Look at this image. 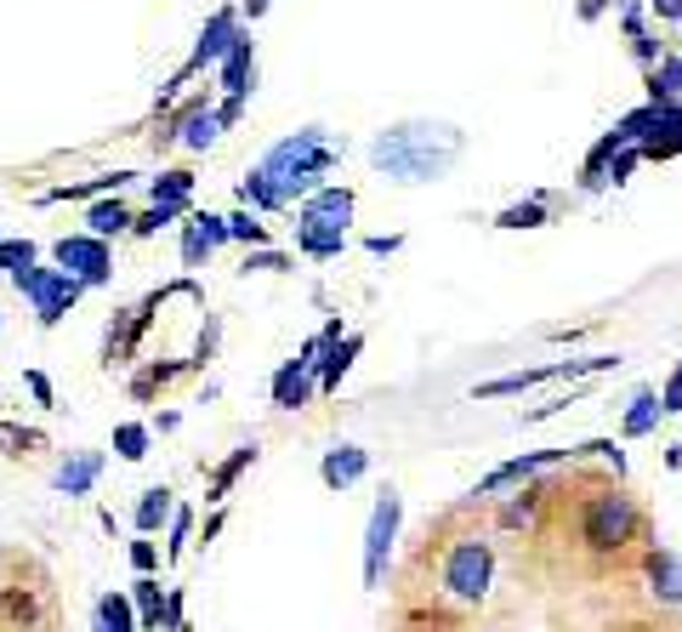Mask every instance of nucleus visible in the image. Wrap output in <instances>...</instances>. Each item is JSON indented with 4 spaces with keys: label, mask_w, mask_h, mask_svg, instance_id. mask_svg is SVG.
<instances>
[{
    "label": "nucleus",
    "mask_w": 682,
    "mask_h": 632,
    "mask_svg": "<svg viewBox=\"0 0 682 632\" xmlns=\"http://www.w3.org/2000/svg\"><path fill=\"white\" fill-rule=\"evenodd\" d=\"M466 138L443 120H404L370 143V165L393 183H438L461 160Z\"/></svg>",
    "instance_id": "f257e3e1"
},
{
    "label": "nucleus",
    "mask_w": 682,
    "mask_h": 632,
    "mask_svg": "<svg viewBox=\"0 0 682 632\" xmlns=\"http://www.w3.org/2000/svg\"><path fill=\"white\" fill-rule=\"evenodd\" d=\"M330 165H336V149L319 138V131H296V138L267 149V160L256 165V177L267 183V194L279 199V206H290L296 194L319 188V177L330 172Z\"/></svg>",
    "instance_id": "f03ea898"
},
{
    "label": "nucleus",
    "mask_w": 682,
    "mask_h": 632,
    "mask_svg": "<svg viewBox=\"0 0 682 632\" xmlns=\"http://www.w3.org/2000/svg\"><path fill=\"white\" fill-rule=\"evenodd\" d=\"M637 524H642V513H637L631 495L626 490H603V495H592V502H586L580 542H586L592 553H620V547L637 542Z\"/></svg>",
    "instance_id": "7ed1b4c3"
},
{
    "label": "nucleus",
    "mask_w": 682,
    "mask_h": 632,
    "mask_svg": "<svg viewBox=\"0 0 682 632\" xmlns=\"http://www.w3.org/2000/svg\"><path fill=\"white\" fill-rule=\"evenodd\" d=\"M495 581V547L484 536H461L443 553V592L461 598V604H484Z\"/></svg>",
    "instance_id": "20e7f679"
},
{
    "label": "nucleus",
    "mask_w": 682,
    "mask_h": 632,
    "mask_svg": "<svg viewBox=\"0 0 682 632\" xmlns=\"http://www.w3.org/2000/svg\"><path fill=\"white\" fill-rule=\"evenodd\" d=\"M620 353H592V359H558V364H529V371H512V377H495V382H477L472 399H506V393H524V388H540V382H558V377H592V371H614Z\"/></svg>",
    "instance_id": "39448f33"
},
{
    "label": "nucleus",
    "mask_w": 682,
    "mask_h": 632,
    "mask_svg": "<svg viewBox=\"0 0 682 632\" xmlns=\"http://www.w3.org/2000/svg\"><path fill=\"white\" fill-rule=\"evenodd\" d=\"M398 524H404L398 490H382V502L370 508V530H364V587H382L387 558H393V542H398Z\"/></svg>",
    "instance_id": "423d86ee"
},
{
    "label": "nucleus",
    "mask_w": 682,
    "mask_h": 632,
    "mask_svg": "<svg viewBox=\"0 0 682 632\" xmlns=\"http://www.w3.org/2000/svg\"><path fill=\"white\" fill-rule=\"evenodd\" d=\"M23 296H29V303H34V314H41V325H57L68 308H75L80 303V291L86 285H75V280H68V274H57V269H29L23 280H12Z\"/></svg>",
    "instance_id": "0eeeda50"
},
{
    "label": "nucleus",
    "mask_w": 682,
    "mask_h": 632,
    "mask_svg": "<svg viewBox=\"0 0 682 632\" xmlns=\"http://www.w3.org/2000/svg\"><path fill=\"white\" fill-rule=\"evenodd\" d=\"M57 274H68L75 285H109L114 280V257L91 235H68V240H57Z\"/></svg>",
    "instance_id": "6e6552de"
},
{
    "label": "nucleus",
    "mask_w": 682,
    "mask_h": 632,
    "mask_svg": "<svg viewBox=\"0 0 682 632\" xmlns=\"http://www.w3.org/2000/svg\"><path fill=\"white\" fill-rule=\"evenodd\" d=\"M239 41V12L233 7H222V12H211V23H205V35H199V46H194V57L183 63V75L177 80H170L160 97H170V91H177L188 75H199V69H211V63H222L228 57V46Z\"/></svg>",
    "instance_id": "1a4fd4ad"
},
{
    "label": "nucleus",
    "mask_w": 682,
    "mask_h": 632,
    "mask_svg": "<svg viewBox=\"0 0 682 632\" xmlns=\"http://www.w3.org/2000/svg\"><path fill=\"white\" fill-rule=\"evenodd\" d=\"M348 222H353V188H314L296 217V228H330V235H348Z\"/></svg>",
    "instance_id": "9d476101"
},
{
    "label": "nucleus",
    "mask_w": 682,
    "mask_h": 632,
    "mask_svg": "<svg viewBox=\"0 0 682 632\" xmlns=\"http://www.w3.org/2000/svg\"><path fill=\"white\" fill-rule=\"evenodd\" d=\"M563 456H574L569 445H552V450H529V456H512V461H501L495 473H484L472 484V495H495V490H506V484H524V479H535L540 468H552V461H563Z\"/></svg>",
    "instance_id": "9b49d317"
},
{
    "label": "nucleus",
    "mask_w": 682,
    "mask_h": 632,
    "mask_svg": "<svg viewBox=\"0 0 682 632\" xmlns=\"http://www.w3.org/2000/svg\"><path fill=\"white\" fill-rule=\"evenodd\" d=\"M217 131H222V120H217V109L211 103H188L177 120H170L165 131H160V143H188V149H211L217 143Z\"/></svg>",
    "instance_id": "f8f14e48"
},
{
    "label": "nucleus",
    "mask_w": 682,
    "mask_h": 632,
    "mask_svg": "<svg viewBox=\"0 0 682 632\" xmlns=\"http://www.w3.org/2000/svg\"><path fill=\"white\" fill-rule=\"evenodd\" d=\"M319 377V364H307V359H285L279 371H273V405L279 411H301L307 399H314V382Z\"/></svg>",
    "instance_id": "ddd939ff"
},
{
    "label": "nucleus",
    "mask_w": 682,
    "mask_h": 632,
    "mask_svg": "<svg viewBox=\"0 0 682 632\" xmlns=\"http://www.w3.org/2000/svg\"><path fill=\"white\" fill-rule=\"evenodd\" d=\"M370 473V450H359V445H336V450H324V461H319V479L330 484V490H348V484H359Z\"/></svg>",
    "instance_id": "4468645a"
},
{
    "label": "nucleus",
    "mask_w": 682,
    "mask_h": 632,
    "mask_svg": "<svg viewBox=\"0 0 682 632\" xmlns=\"http://www.w3.org/2000/svg\"><path fill=\"white\" fill-rule=\"evenodd\" d=\"M642 576H648V587H654L660 604H682V558L676 553L654 547V553L642 558Z\"/></svg>",
    "instance_id": "2eb2a0df"
},
{
    "label": "nucleus",
    "mask_w": 682,
    "mask_h": 632,
    "mask_svg": "<svg viewBox=\"0 0 682 632\" xmlns=\"http://www.w3.org/2000/svg\"><path fill=\"white\" fill-rule=\"evenodd\" d=\"M359 353H364V337H359V330H348L341 342H330V348H324V359H319V377H314V382H319L324 393H336V388H341V377L353 371V359H359Z\"/></svg>",
    "instance_id": "dca6fc26"
},
{
    "label": "nucleus",
    "mask_w": 682,
    "mask_h": 632,
    "mask_svg": "<svg viewBox=\"0 0 682 632\" xmlns=\"http://www.w3.org/2000/svg\"><path fill=\"white\" fill-rule=\"evenodd\" d=\"M97 473H102V450H80V456H68L63 468L52 473V484H57L63 495H91Z\"/></svg>",
    "instance_id": "f3484780"
},
{
    "label": "nucleus",
    "mask_w": 682,
    "mask_h": 632,
    "mask_svg": "<svg viewBox=\"0 0 682 632\" xmlns=\"http://www.w3.org/2000/svg\"><path fill=\"white\" fill-rule=\"evenodd\" d=\"M222 240H228V217L199 211V217H194V228H188V251H183V257H188V269H199V262L211 257Z\"/></svg>",
    "instance_id": "a211bd4d"
},
{
    "label": "nucleus",
    "mask_w": 682,
    "mask_h": 632,
    "mask_svg": "<svg viewBox=\"0 0 682 632\" xmlns=\"http://www.w3.org/2000/svg\"><path fill=\"white\" fill-rule=\"evenodd\" d=\"M131 610H136V632H154L165 621V592H160V576H136L131 581Z\"/></svg>",
    "instance_id": "6ab92c4d"
},
{
    "label": "nucleus",
    "mask_w": 682,
    "mask_h": 632,
    "mask_svg": "<svg viewBox=\"0 0 682 632\" xmlns=\"http://www.w3.org/2000/svg\"><path fill=\"white\" fill-rule=\"evenodd\" d=\"M170 513H177V490L148 484V490H143V502H136V536H154L160 524H170Z\"/></svg>",
    "instance_id": "aec40b11"
},
{
    "label": "nucleus",
    "mask_w": 682,
    "mask_h": 632,
    "mask_svg": "<svg viewBox=\"0 0 682 632\" xmlns=\"http://www.w3.org/2000/svg\"><path fill=\"white\" fill-rule=\"evenodd\" d=\"M251 69H256V57H251V35H239L222 57V91L228 97H245L251 91Z\"/></svg>",
    "instance_id": "412c9836"
},
{
    "label": "nucleus",
    "mask_w": 682,
    "mask_h": 632,
    "mask_svg": "<svg viewBox=\"0 0 682 632\" xmlns=\"http://www.w3.org/2000/svg\"><path fill=\"white\" fill-rule=\"evenodd\" d=\"M648 103L654 109L682 103V57H660L654 69H648Z\"/></svg>",
    "instance_id": "4be33fe9"
},
{
    "label": "nucleus",
    "mask_w": 682,
    "mask_h": 632,
    "mask_svg": "<svg viewBox=\"0 0 682 632\" xmlns=\"http://www.w3.org/2000/svg\"><path fill=\"white\" fill-rule=\"evenodd\" d=\"M654 427H660V393H654V388H637L631 405H626L620 434H626V439H642V434H654Z\"/></svg>",
    "instance_id": "5701e85b"
},
{
    "label": "nucleus",
    "mask_w": 682,
    "mask_h": 632,
    "mask_svg": "<svg viewBox=\"0 0 682 632\" xmlns=\"http://www.w3.org/2000/svg\"><path fill=\"white\" fill-rule=\"evenodd\" d=\"M256 456H262V450H256V439H251V445H239V450L222 461V468H211V495H205V502H222V495L233 490V479L245 473V468H256Z\"/></svg>",
    "instance_id": "b1692460"
},
{
    "label": "nucleus",
    "mask_w": 682,
    "mask_h": 632,
    "mask_svg": "<svg viewBox=\"0 0 682 632\" xmlns=\"http://www.w3.org/2000/svg\"><path fill=\"white\" fill-rule=\"evenodd\" d=\"M91 222V240H109V235H131V211L120 206V199H97V206L86 211Z\"/></svg>",
    "instance_id": "393cba45"
},
{
    "label": "nucleus",
    "mask_w": 682,
    "mask_h": 632,
    "mask_svg": "<svg viewBox=\"0 0 682 632\" xmlns=\"http://www.w3.org/2000/svg\"><path fill=\"white\" fill-rule=\"evenodd\" d=\"M97 632H136V610L125 592H102L97 598Z\"/></svg>",
    "instance_id": "a878e982"
},
{
    "label": "nucleus",
    "mask_w": 682,
    "mask_h": 632,
    "mask_svg": "<svg viewBox=\"0 0 682 632\" xmlns=\"http://www.w3.org/2000/svg\"><path fill=\"white\" fill-rule=\"evenodd\" d=\"M296 251H307V257L330 262V257L348 251V235H330V228H296Z\"/></svg>",
    "instance_id": "bb28decb"
},
{
    "label": "nucleus",
    "mask_w": 682,
    "mask_h": 632,
    "mask_svg": "<svg viewBox=\"0 0 682 632\" xmlns=\"http://www.w3.org/2000/svg\"><path fill=\"white\" fill-rule=\"evenodd\" d=\"M148 445H154V427H143V422H120V427H114V450H120L125 461H143Z\"/></svg>",
    "instance_id": "cd10ccee"
},
{
    "label": "nucleus",
    "mask_w": 682,
    "mask_h": 632,
    "mask_svg": "<svg viewBox=\"0 0 682 632\" xmlns=\"http://www.w3.org/2000/svg\"><path fill=\"white\" fill-rule=\"evenodd\" d=\"M535 513H540V484H529V479H524V490H518V495H512V502L501 508V524H506V530H518V524H529Z\"/></svg>",
    "instance_id": "c85d7f7f"
},
{
    "label": "nucleus",
    "mask_w": 682,
    "mask_h": 632,
    "mask_svg": "<svg viewBox=\"0 0 682 632\" xmlns=\"http://www.w3.org/2000/svg\"><path fill=\"white\" fill-rule=\"evenodd\" d=\"M194 194V172H165L154 177V206H188Z\"/></svg>",
    "instance_id": "c756f323"
},
{
    "label": "nucleus",
    "mask_w": 682,
    "mask_h": 632,
    "mask_svg": "<svg viewBox=\"0 0 682 632\" xmlns=\"http://www.w3.org/2000/svg\"><path fill=\"white\" fill-rule=\"evenodd\" d=\"M0 610H7L18 626H34V621H41V598H34L29 587H7V598H0Z\"/></svg>",
    "instance_id": "7c9ffc66"
},
{
    "label": "nucleus",
    "mask_w": 682,
    "mask_h": 632,
    "mask_svg": "<svg viewBox=\"0 0 682 632\" xmlns=\"http://www.w3.org/2000/svg\"><path fill=\"white\" fill-rule=\"evenodd\" d=\"M540 222H546V199H518L495 217V228H540Z\"/></svg>",
    "instance_id": "2f4dec72"
},
{
    "label": "nucleus",
    "mask_w": 682,
    "mask_h": 632,
    "mask_svg": "<svg viewBox=\"0 0 682 632\" xmlns=\"http://www.w3.org/2000/svg\"><path fill=\"white\" fill-rule=\"evenodd\" d=\"M0 269L12 280H23L34 269V240H0Z\"/></svg>",
    "instance_id": "473e14b6"
},
{
    "label": "nucleus",
    "mask_w": 682,
    "mask_h": 632,
    "mask_svg": "<svg viewBox=\"0 0 682 632\" xmlns=\"http://www.w3.org/2000/svg\"><path fill=\"white\" fill-rule=\"evenodd\" d=\"M120 183H131V172H102V177H91V183H75V188H52L46 199H86V194H102V188H120Z\"/></svg>",
    "instance_id": "72a5a7b5"
},
{
    "label": "nucleus",
    "mask_w": 682,
    "mask_h": 632,
    "mask_svg": "<svg viewBox=\"0 0 682 632\" xmlns=\"http://www.w3.org/2000/svg\"><path fill=\"white\" fill-rule=\"evenodd\" d=\"M183 211H188V206H148L143 217H131V235H160V228H170Z\"/></svg>",
    "instance_id": "f704fd0d"
},
{
    "label": "nucleus",
    "mask_w": 682,
    "mask_h": 632,
    "mask_svg": "<svg viewBox=\"0 0 682 632\" xmlns=\"http://www.w3.org/2000/svg\"><path fill=\"white\" fill-rule=\"evenodd\" d=\"M228 240H245V246H267V228L251 211H233L228 217Z\"/></svg>",
    "instance_id": "c9c22d12"
},
{
    "label": "nucleus",
    "mask_w": 682,
    "mask_h": 632,
    "mask_svg": "<svg viewBox=\"0 0 682 632\" xmlns=\"http://www.w3.org/2000/svg\"><path fill=\"white\" fill-rule=\"evenodd\" d=\"M188 536H194V513L177 508V513H170V558H183V553H188Z\"/></svg>",
    "instance_id": "e433bc0d"
},
{
    "label": "nucleus",
    "mask_w": 682,
    "mask_h": 632,
    "mask_svg": "<svg viewBox=\"0 0 682 632\" xmlns=\"http://www.w3.org/2000/svg\"><path fill=\"white\" fill-rule=\"evenodd\" d=\"M239 199H245V206H262V211H279V199L267 194V183H262L256 172H251L245 183H239Z\"/></svg>",
    "instance_id": "4c0bfd02"
},
{
    "label": "nucleus",
    "mask_w": 682,
    "mask_h": 632,
    "mask_svg": "<svg viewBox=\"0 0 682 632\" xmlns=\"http://www.w3.org/2000/svg\"><path fill=\"white\" fill-rule=\"evenodd\" d=\"M131 570H136V576H154V570H160V547H154L148 536L131 542Z\"/></svg>",
    "instance_id": "58836bf2"
},
{
    "label": "nucleus",
    "mask_w": 682,
    "mask_h": 632,
    "mask_svg": "<svg viewBox=\"0 0 682 632\" xmlns=\"http://www.w3.org/2000/svg\"><path fill=\"white\" fill-rule=\"evenodd\" d=\"M637 160H642V154H637V149L626 143L620 154H614V160L603 165V183H626V177H631V165H637Z\"/></svg>",
    "instance_id": "ea45409f"
},
{
    "label": "nucleus",
    "mask_w": 682,
    "mask_h": 632,
    "mask_svg": "<svg viewBox=\"0 0 682 632\" xmlns=\"http://www.w3.org/2000/svg\"><path fill=\"white\" fill-rule=\"evenodd\" d=\"M682 411V364L671 371V382H666V393H660V416H676Z\"/></svg>",
    "instance_id": "a19ab883"
},
{
    "label": "nucleus",
    "mask_w": 682,
    "mask_h": 632,
    "mask_svg": "<svg viewBox=\"0 0 682 632\" xmlns=\"http://www.w3.org/2000/svg\"><path fill=\"white\" fill-rule=\"evenodd\" d=\"M245 269L273 274V269H290V257H285V251H251V257H245Z\"/></svg>",
    "instance_id": "79ce46f5"
},
{
    "label": "nucleus",
    "mask_w": 682,
    "mask_h": 632,
    "mask_svg": "<svg viewBox=\"0 0 682 632\" xmlns=\"http://www.w3.org/2000/svg\"><path fill=\"white\" fill-rule=\"evenodd\" d=\"M23 388L34 393V405H52V399H57L52 382H46V371H23Z\"/></svg>",
    "instance_id": "37998d69"
},
{
    "label": "nucleus",
    "mask_w": 682,
    "mask_h": 632,
    "mask_svg": "<svg viewBox=\"0 0 682 632\" xmlns=\"http://www.w3.org/2000/svg\"><path fill=\"white\" fill-rule=\"evenodd\" d=\"M165 632H188V621H183V592H165Z\"/></svg>",
    "instance_id": "c03bdc74"
},
{
    "label": "nucleus",
    "mask_w": 682,
    "mask_h": 632,
    "mask_svg": "<svg viewBox=\"0 0 682 632\" xmlns=\"http://www.w3.org/2000/svg\"><path fill=\"white\" fill-rule=\"evenodd\" d=\"M648 12L666 18V23H682V0H648Z\"/></svg>",
    "instance_id": "a18cd8bd"
},
{
    "label": "nucleus",
    "mask_w": 682,
    "mask_h": 632,
    "mask_svg": "<svg viewBox=\"0 0 682 632\" xmlns=\"http://www.w3.org/2000/svg\"><path fill=\"white\" fill-rule=\"evenodd\" d=\"M364 246H370V251H375V257H393V251H398V246H404V240H398V235H370V240H364Z\"/></svg>",
    "instance_id": "49530a36"
},
{
    "label": "nucleus",
    "mask_w": 682,
    "mask_h": 632,
    "mask_svg": "<svg viewBox=\"0 0 682 632\" xmlns=\"http://www.w3.org/2000/svg\"><path fill=\"white\" fill-rule=\"evenodd\" d=\"M222 524H228L222 513H211V519H205V530H199V547H211V542L222 536Z\"/></svg>",
    "instance_id": "de8ad7c7"
},
{
    "label": "nucleus",
    "mask_w": 682,
    "mask_h": 632,
    "mask_svg": "<svg viewBox=\"0 0 682 632\" xmlns=\"http://www.w3.org/2000/svg\"><path fill=\"white\" fill-rule=\"evenodd\" d=\"M245 12H251V18H262V12H267V0H245Z\"/></svg>",
    "instance_id": "09e8293b"
},
{
    "label": "nucleus",
    "mask_w": 682,
    "mask_h": 632,
    "mask_svg": "<svg viewBox=\"0 0 682 632\" xmlns=\"http://www.w3.org/2000/svg\"><path fill=\"white\" fill-rule=\"evenodd\" d=\"M427 632H443V626H427Z\"/></svg>",
    "instance_id": "8fccbe9b"
}]
</instances>
